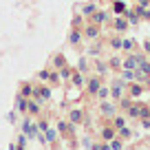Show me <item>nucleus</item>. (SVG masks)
I'll list each match as a JSON object with an SVG mask.
<instances>
[{"instance_id":"nucleus-1","label":"nucleus","mask_w":150,"mask_h":150,"mask_svg":"<svg viewBox=\"0 0 150 150\" xmlns=\"http://www.w3.org/2000/svg\"><path fill=\"white\" fill-rule=\"evenodd\" d=\"M135 66H139V57H130V60H126V69H135Z\"/></svg>"},{"instance_id":"nucleus-2","label":"nucleus","mask_w":150,"mask_h":150,"mask_svg":"<svg viewBox=\"0 0 150 150\" xmlns=\"http://www.w3.org/2000/svg\"><path fill=\"white\" fill-rule=\"evenodd\" d=\"M24 132H27L29 137H33V135H35V126H31V124L27 122V124H24Z\"/></svg>"},{"instance_id":"nucleus-3","label":"nucleus","mask_w":150,"mask_h":150,"mask_svg":"<svg viewBox=\"0 0 150 150\" xmlns=\"http://www.w3.org/2000/svg\"><path fill=\"white\" fill-rule=\"evenodd\" d=\"M80 117H82L80 110H73V112H71V119H73V122H80Z\"/></svg>"},{"instance_id":"nucleus-4","label":"nucleus","mask_w":150,"mask_h":150,"mask_svg":"<svg viewBox=\"0 0 150 150\" xmlns=\"http://www.w3.org/2000/svg\"><path fill=\"white\" fill-rule=\"evenodd\" d=\"M104 20H106V16H104L102 11H99V13H95V22H104Z\"/></svg>"},{"instance_id":"nucleus-5","label":"nucleus","mask_w":150,"mask_h":150,"mask_svg":"<svg viewBox=\"0 0 150 150\" xmlns=\"http://www.w3.org/2000/svg\"><path fill=\"white\" fill-rule=\"evenodd\" d=\"M97 88H99V82L93 80V82H91V91H93V93H97Z\"/></svg>"},{"instance_id":"nucleus-6","label":"nucleus","mask_w":150,"mask_h":150,"mask_svg":"<svg viewBox=\"0 0 150 150\" xmlns=\"http://www.w3.org/2000/svg\"><path fill=\"white\" fill-rule=\"evenodd\" d=\"M110 148H112V150H122V141H112Z\"/></svg>"},{"instance_id":"nucleus-7","label":"nucleus","mask_w":150,"mask_h":150,"mask_svg":"<svg viewBox=\"0 0 150 150\" xmlns=\"http://www.w3.org/2000/svg\"><path fill=\"white\" fill-rule=\"evenodd\" d=\"M115 27H117L119 31H122V29H126V22H124V20H117V24H115Z\"/></svg>"},{"instance_id":"nucleus-8","label":"nucleus","mask_w":150,"mask_h":150,"mask_svg":"<svg viewBox=\"0 0 150 150\" xmlns=\"http://www.w3.org/2000/svg\"><path fill=\"white\" fill-rule=\"evenodd\" d=\"M49 95H51V93H49V88H42V91H40V97H44V99H47Z\"/></svg>"},{"instance_id":"nucleus-9","label":"nucleus","mask_w":150,"mask_h":150,"mask_svg":"<svg viewBox=\"0 0 150 150\" xmlns=\"http://www.w3.org/2000/svg\"><path fill=\"white\" fill-rule=\"evenodd\" d=\"M47 130H49V128H47ZM53 137H55V132L49 130V132H47V139H49V141H53Z\"/></svg>"},{"instance_id":"nucleus-10","label":"nucleus","mask_w":150,"mask_h":150,"mask_svg":"<svg viewBox=\"0 0 150 150\" xmlns=\"http://www.w3.org/2000/svg\"><path fill=\"white\" fill-rule=\"evenodd\" d=\"M119 93H122V86H115V88H112V95H115V97H117Z\"/></svg>"},{"instance_id":"nucleus-11","label":"nucleus","mask_w":150,"mask_h":150,"mask_svg":"<svg viewBox=\"0 0 150 150\" xmlns=\"http://www.w3.org/2000/svg\"><path fill=\"white\" fill-rule=\"evenodd\" d=\"M93 9H95L93 5H86V7H84V13H91V11H93Z\"/></svg>"},{"instance_id":"nucleus-12","label":"nucleus","mask_w":150,"mask_h":150,"mask_svg":"<svg viewBox=\"0 0 150 150\" xmlns=\"http://www.w3.org/2000/svg\"><path fill=\"white\" fill-rule=\"evenodd\" d=\"M115 11H124V2H117V5H115Z\"/></svg>"},{"instance_id":"nucleus-13","label":"nucleus","mask_w":150,"mask_h":150,"mask_svg":"<svg viewBox=\"0 0 150 150\" xmlns=\"http://www.w3.org/2000/svg\"><path fill=\"white\" fill-rule=\"evenodd\" d=\"M104 137H106V139H112V130H104Z\"/></svg>"},{"instance_id":"nucleus-14","label":"nucleus","mask_w":150,"mask_h":150,"mask_svg":"<svg viewBox=\"0 0 150 150\" xmlns=\"http://www.w3.org/2000/svg\"><path fill=\"white\" fill-rule=\"evenodd\" d=\"M146 51H150V44H146Z\"/></svg>"}]
</instances>
